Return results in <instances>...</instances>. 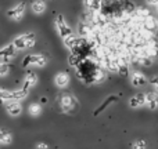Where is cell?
Returning <instances> with one entry per match:
<instances>
[{"label": "cell", "instance_id": "obj_17", "mask_svg": "<svg viewBox=\"0 0 158 149\" xmlns=\"http://www.w3.org/2000/svg\"><path fill=\"white\" fill-rule=\"evenodd\" d=\"M83 4L89 11H98L101 7L100 0H83Z\"/></svg>", "mask_w": 158, "mask_h": 149}, {"label": "cell", "instance_id": "obj_25", "mask_svg": "<svg viewBox=\"0 0 158 149\" xmlns=\"http://www.w3.org/2000/svg\"><path fill=\"white\" fill-rule=\"evenodd\" d=\"M156 28L158 29V19H156Z\"/></svg>", "mask_w": 158, "mask_h": 149}, {"label": "cell", "instance_id": "obj_3", "mask_svg": "<svg viewBox=\"0 0 158 149\" xmlns=\"http://www.w3.org/2000/svg\"><path fill=\"white\" fill-rule=\"evenodd\" d=\"M54 25H56V29H57L58 35H60V37L63 39V40L69 37V36H74V30H72V28L69 26V24L65 21V18H64L63 15H57V18H56V21H54Z\"/></svg>", "mask_w": 158, "mask_h": 149}, {"label": "cell", "instance_id": "obj_18", "mask_svg": "<svg viewBox=\"0 0 158 149\" xmlns=\"http://www.w3.org/2000/svg\"><path fill=\"white\" fill-rule=\"evenodd\" d=\"M63 43H64V46H65L68 50H74L75 44H77V39H75V36H69V37L64 39Z\"/></svg>", "mask_w": 158, "mask_h": 149}, {"label": "cell", "instance_id": "obj_20", "mask_svg": "<svg viewBox=\"0 0 158 149\" xmlns=\"http://www.w3.org/2000/svg\"><path fill=\"white\" fill-rule=\"evenodd\" d=\"M10 73V66L6 62H0V77H4Z\"/></svg>", "mask_w": 158, "mask_h": 149}, {"label": "cell", "instance_id": "obj_6", "mask_svg": "<svg viewBox=\"0 0 158 149\" xmlns=\"http://www.w3.org/2000/svg\"><path fill=\"white\" fill-rule=\"evenodd\" d=\"M17 53H18V50L14 47L13 43L0 47V62L8 64L10 61H13L17 57Z\"/></svg>", "mask_w": 158, "mask_h": 149}, {"label": "cell", "instance_id": "obj_22", "mask_svg": "<svg viewBox=\"0 0 158 149\" xmlns=\"http://www.w3.org/2000/svg\"><path fill=\"white\" fill-rule=\"evenodd\" d=\"M104 80V75L101 72H97V75H94V81H101Z\"/></svg>", "mask_w": 158, "mask_h": 149}, {"label": "cell", "instance_id": "obj_24", "mask_svg": "<svg viewBox=\"0 0 158 149\" xmlns=\"http://www.w3.org/2000/svg\"><path fill=\"white\" fill-rule=\"evenodd\" d=\"M147 2V4H150V6H157L158 4V0H146Z\"/></svg>", "mask_w": 158, "mask_h": 149}, {"label": "cell", "instance_id": "obj_16", "mask_svg": "<svg viewBox=\"0 0 158 149\" xmlns=\"http://www.w3.org/2000/svg\"><path fill=\"white\" fill-rule=\"evenodd\" d=\"M42 112H43V108H42V105L38 102H32L29 106H28V113H29L32 117L40 116Z\"/></svg>", "mask_w": 158, "mask_h": 149}, {"label": "cell", "instance_id": "obj_5", "mask_svg": "<svg viewBox=\"0 0 158 149\" xmlns=\"http://www.w3.org/2000/svg\"><path fill=\"white\" fill-rule=\"evenodd\" d=\"M28 94H29V91L28 90H13V91H7L6 90L4 92V98H3V101H4L6 104L7 102H21V101H24L25 98L28 97Z\"/></svg>", "mask_w": 158, "mask_h": 149}, {"label": "cell", "instance_id": "obj_19", "mask_svg": "<svg viewBox=\"0 0 158 149\" xmlns=\"http://www.w3.org/2000/svg\"><path fill=\"white\" fill-rule=\"evenodd\" d=\"M132 149H147V142L144 139H136L132 144Z\"/></svg>", "mask_w": 158, "mask_h": 149}, {"label": "cell", "instance_id": "obj_12", "mask_svg": "<svg viewBox=\"0 0 158 149\" xmlns=\"http://www.w3.org/2000/svg\"><path fill=\"white\" fill-rule=\"evenodd\" d=\"M131 83H132V86L133 87H142V86H144V84L147 83V77H146L144 73L136 71V72H133V73L131 75Z\"/></svg>", "mask_w": 158, "mask_h": 149}, {"label": "cell", "instance_id": "obj_15", "mask_svg": "<svg viewBox=\"0 0 158 149\" xmlns=\"http://www.w3.org/2000/svg\"><path fill=\"white\" fill-rule=\"evenodd\" d=\"M13 142V134L6 128H0V145H10Z\"/></svg>", "mask_w": 158, "mask_h": 149}, {"label": "cell", "instance_id": "obj_11", "mask_svg": "<svg viewBox=\"0 0 158 149\" xmlns=\"http://www.w3.org/2000/svg\"><path fill=\"white\" fill-rule=\"evenodd\" d=\"M6 112L10 117H18L22 113V105L21 102H7L6 104Z\"/></svg>", "mask_w": 158, "mask_h": 149}, {"label": "cell", "instance_id": "obj_23", "mask_svg": "<svg viewBox=\"0 0 158 149\" xmlns=\"http://www.w3.org/2000/svg\"><path fill=\"white\" fill-rule=\"evenodd\" d=\"M36 149H49V145L44 144V142H40V144L36 145Z\"/></svg>", "mask_w": 158, "mask_h": 149}, {"label": "cell", "instance_id": "obj_13", "mask_svg": "<svg viewBox=\"0 0 158 149\" xmlns=\"http://www.w3.org/2000/svg\"><path fill=\"white\" fill-rule=\"evenodd\" d=\"M146 106L151 111L158 109V92L156 91H150L146 92Z\"/></svg>", "mask_w": 158, "mask_h": 149}, {"label": "cell", "instance_id": "obj_14", "mask_svg": "<svg viewBox=\"0 0 158 149\" xmlns=\"http://www.w3.org/2000/svg\"><path fill=\"white\" fill-rule=\"evenodd\" d=\"M31 8H32V11L35 14L40 15V14H43L46 11V3L43 0H33L32 4H31Z\"/></svg>", "mask_w": 158, "mask_h": 149}, {"label": "cell", "instance_id": "obj_8", "mask_svg": "<svg viewBox=\"0 0 158 149\" xmlns=\"http://www.w3.org/2000/svg\"><path fill=\"white\" fill-rule=\"evenodd\" d=\"M38 81H39L38 75H36L35 72L29 71L27 75L24 76V79H22V88H24V90H28V91H29L31 88H33V87L38 84Z\"/></svg>", "mask_w": 158, "mask_h": 149}, {"label": "cell", "instance_id": "obj_7", "mask_svg": "<svg viewBox=\"0 0 158 149\" xmlns=\"http://www.w3.org/2000/svg\"><path fill=\"white\" fill-rule=\"evenodd\" d=\"M60 105H61V111H63L64 113H72V112L75 111V108H77L78 102L74 95L64 94L60 100Z\"/></svg>", "mask_w": 158, "mask_h": 149}, {"label": "cell", "instance_id": "obj_1", "mask_svg": "<svg viewBox=\"0 0 158 149\" xmlns=\"http://www.w3.org/2000/svg\"><path fill=\"white\" fill-rule=\"evenodd\" d=\"M14 44L18 51H24V50L32 49L36 44V36L35 33L28 32V33H22V35H18L17 37H14V40L11 41Z\"/></svg>", "mask_w": 158, "mask_h": 149}, {"label": "cell", "instance_id": "obj_2", "mask_svg": "<svg viewBox=\"0 0 158 149\" xmlns=\"http://www.w3.org/2000/svg\"><path fill=\"white\" fill-rule=\"evenodd\" d=\"M47 57L43 54H29L22 60V66L24 68H29V66H33V68H44L47 65Z\"/></svg>", "mask_w": 158, "mask_h": 149}, {"label": "cell", "instance_id": "obj_21", "mask_svg": "<svg viewBox=\"0 0 158 149\" xmlns=\"http://www.w3.org/2000/svg\"><path fill=\"white\" fill-rule=\"evenodd\" d=\"M151 86H153V88H154V91L158 92V75H156L153 79H151Z\"/></svg>", "mask_w": 158, "mask_h": 149}, {"label": "cell", "instance_id": "obj_10", "mask_svg": "<svg viewBox=\"0 0 158 149\" xmlns=\"http://www.w3.org/2000/svg\"><path fill=\"white\" fill-rule=\"evenodd\" d=\"M69 83H71V77L67 72H58L54 76V84L58 88H67L69 86Z\"/></svg>", "mask_w": 158, "mask_h": 149}, {"label": "cell", "instance_id": "obj_4", "mask_svg": "<svg viewBox=\"0 0 158 149\" xmlns=\"http://www.w3.org/2000/svg\"><path fill=\"white\" fill-rule=\"evenodd\" d=\"M25 11H27V4L24 2H19L18 4L13 6L11 8L7 10V17L11 21H21L25 15Z\"/></svg>", "mask_w": 158, "mask_h": 149}, {"label": "cell", "instance_id": "obj_26", "mask_svg": "<svg viewBox=\"0 0 158 149\" xmlns=\"http://www.w3.org/2000/svg\"><path fill=\"white\" fill-rule=\"evenodd\" d=\"M157 13H158V4H157Z\"/></svg>", "mask_w": 158, "mask_h": 149}, {"label": "cell", "instance_id": "obj_9", "mask_svg": "<svg viewBox=\"0 0 158 149\" xmlns=\"http://www.w3.org/2000/svg\"><path fill=\"white\" fill-rule=\"evenodd\" d=\"M128 105H129V108H132V109H139V108L146 106V94H143V92L135 94L133 97L129 98Z\"/></svg>", "mask_w": 158, "mask_h": 149}]
</instances>
